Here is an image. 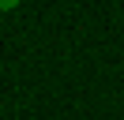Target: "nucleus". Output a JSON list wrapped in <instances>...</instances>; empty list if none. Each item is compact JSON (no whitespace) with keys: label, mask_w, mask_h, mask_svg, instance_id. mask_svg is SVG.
<instances>
[{"label":"nucleus","mask_w":124,"mask_h":120,"mask_svg":"<svg viewBox=\"0 0 124 120\" xmlns=\"http://www.w3.org/2000/svg\"><path fill=\"white\" fill-rule=\"evenodd\" d=\"M11 8H19V0H0V11H11Z\"/></svg>","instance_id":"obj_1"}]
</instances>
